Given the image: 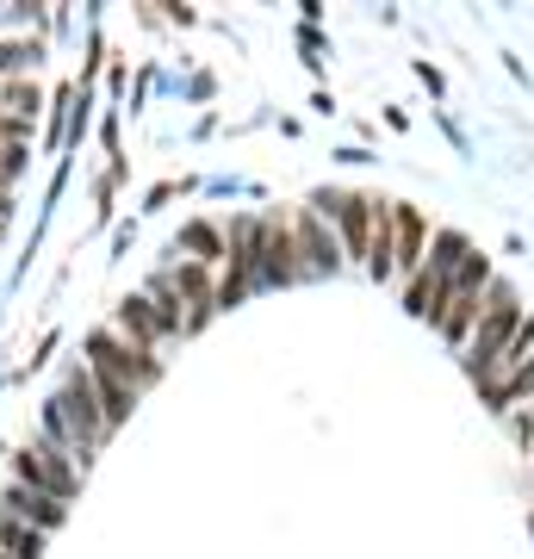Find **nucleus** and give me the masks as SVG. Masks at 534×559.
Segmentation results:
<instances>
[{
  "label": "nucleus",
  "instance_id": "f257e3e1",
  "mask_svg": "<svg viewBox=\"0 0 534 559\" xmlns=\"http://www.w3.org/2000/svg\"><path fill=\"white\" fill-rule=\"evenodd\" d=\"M466 255H473V242H466V237H454V230H436L429 255H423V267L404 280V305H411V318L441 323V305H448V293H454V267H460Z\"/></svg>",
  "mask_w": 534,
  "mask_h": 559
},
{
  "label": "nucleus",
  "instance_id": "f03ea898",
  "mask_svg": "<svg viewBox=\"0 0 534 559\" xmlns=\"http://www.w3.org/2000/svg\"><path fill=\"white\" fill-rule=\"evenodd\" d=\"M522 318H529V311H522V305H515V293L503 286V280H497V293H491V311L478 318L473 342H466V373L478 380V392H491V385L503 380V373H497V355L510 348V336L522 330Z\"/></svg>",
  "mask_w": 534,
  "mask_h": 559
},
{
  "label": "nucleus",
  "instance_id": "7ed1b4c3",
  "mask_svg": "<svg viewBox=\"0 0 534 559\" xmlns=\"http://www.w3.org/2000/svg\"><path fill=\"white\" fill-rule=\"evenodd\" d=\"M81 360L99 367V373H112V380H124L131 392H150V385L162 380V355H150V348H138V342H124L112 323H106V330H87Z\"/></svg>",
  "mask_w": 534,
  "mask_h": 559
},
{
  "label": "nucleus",
  "instance_id": "20e7f679",
  "mask_svg": "<svg viewBox=\"0 0 534 559\" xmlns=\"http://www.w3.org/2000/svg\"><path fill=\"white\" fill-rule=\"evenodd\" d=\"M379 205H385V200H367V193H336V187H330V193H317V200H311V212L323 224H336V242L360 261V267H367V242H373Z\"/></svg>",
  "mask_w": 534,
  "mask_h": 559
},
{
  "label": "nucleus",
  "instance_id": "39448f33",
  "mask_svg": "<svg viewBox=\"0 0 534 559\" xmlns=\"http://www.w3.org/2000/svg\"><path fill=\"white\" fill-rule=\"evenodd\" d=\"M13 479L32 485V491H44V498H57V503H75L81 498V466H69V460H62L57 448H44L38 436L13 454Z\"/></svg>",
  "mask_w": 534,
  "mask_h": 559
},
{
  "label": "nucleus",
  "instance_id": "423d86ee",
  "mask_svg": "<svg viewBox=\"0 0 534 559\" xmlns=\"http://www.w3.org/2000/svg\"><path fill=\"white\" fill-rule=\"evenodd\" d=\"M50 404H57V417L69 423V436H75L87 454H99V448H106V417H99L94 380H87V367H81V360L62 373V392H57Z\"/></svg>",
  "mask_w": 534,
  "mask_h": 559
},
{
  "label": "nucleus",
  "instance_id": "0eeeda50",
  "mask_svg": "<svg viewBox=\"0 0 534 559\" xmlns=\"http://www.w3.org/2000/svg\"><path fill=\"white\" fill-rule=\"evenodd\" d=\"M436 242V224L423 218L416 205H392V280H411Z\"/></svg>",
  "mask_w": 534,
  "mask_h": 559
},
{
  "label": "nucleus",
  "instance_id": "6e6552de",
  "mask_svg": "<svg viewBox=\"0 0 534 559\" xmlns=\"http://www.w3.org/2000/svg\"><path fill=\"white\" fill-rule=\"evenodd\" d=\"M168 280H175V293L187 299V323H193V336H199L205 323L218 318V267H199V261L180 255L168 267Z\"/></svg>",
  "mask_w": 534,
  "mask_h": 559
},
{
  "label": "nucleus",
  "instance_id": "1a4fd4ad",
  "mask_svg": "<svg viewBox=\"0 0 534 559\" xmlns=\"http://www.w3.org/2000/svg\"><path fill=\"white\" fill-rule=\"evenodd\" d=\"M293 242H298V267H305V274H336V267H342V242L330 237V224L317 218L311 205H298Z\"/></svg>",
  "mask_w": 534,
  "mask_h": 559
},
{
  "label": "nucleus",
  "instance_id": "9d476101",
  "mask_svg": "<svg viewBox=\"0 0 534 559\" xmlns=\"http://www.w3.org/2000/svg\"><path fill=\"white\" fill-rule=\"evenodd\" d=\"M112 330H119L124 342H138V348H150V355H162L168 342H175V330L156 318V305L143 299V293H131V299L112 305Z\"/></svg>",
  "mask_w": 534,
  "mask_h": 559
},
{
  "label": "nucleus",
  "instance_id": "9b49d317",
  "mask_svg": "<svg viewBox=\"0 0 534 559\" xmlns=\"http://www.w3.org/2000/svg\"><path fill=\"white\" fill-rule=\"evenodd\" d=\"M0 516H13V522H25V528H38V535H50V528H62V516H69V503H57V498H44V491H32V485H7L0 491Z\"/></svg>",
  "mask_w": 534,
  "mask_h": 559
},
{
  "label": "nucleus",
  "instance_id": "f8f14e48",
  "mask_svg": "<svg viewBox=\"0 0 534 559\" xmlns=\"http://www.w3.org/2000/svg\"><path fill=\"white\" fill-rule=\"evenodd\" d=\"M175 255L199 261V267H224V261H230L224 224H212V218H187V224H180V237H175Z\"/></svg>",
  "mask_w": 534,
  "mask_h": 559
},
{
  "label": "nucleus",
  "instance_id": "ddd939ff",
  "mask_svg": "<svg viewBox=\"0 0 534 559\" xmlns=\"http://www.w3.org/2000/svg\"><path fill=\"white\" fill-rule=\"evenodd\" d=\"M87 367V360H81ZM87 380H94V399H99V417H106V436L119 429V423H131V411H138L143 392H131L124 380H112V373H99V367H87Z\"/></svg>",
  "mask_w": 534,
  "mask_h": 559
},
{
  "label": "nucleus",
  "instance_id": "4468645a",
  "mask_svg": "<svg viewBox=\"0 0 534 559\" xmlns=\"http://www.w3.org/2000/svg\"><path fill=\"white\" fill-rule=\"evenodd\" d=\"M143 299L156 305V318L168 323V330H175V342H180V336H193V323H187V299L175 293V280H168V267H162V274H150V286H143Z\"/></svg>",
  "mask_w": 534,
  "mask_h": 559
},
{
  "label": "nucleus",
  "instance_id": "2eb2a0df",
  "mask_svg": "<svg viewBox=\"0 0 534 559\" xmlns=\"http://www.w3.org/2000/svg\"><path fill=\"white\" fill-rule=\"evenodd\" d=\"M44 44L38 38H0V81H32Z\"/></svg>",
  "mask_w": 534,
  "mask_h": 559
},
{
  "label": "nucleus",
  "instance_id": "dca6fc26",
  "mask_svg": "<svg viewBox=\"0 0 534 559\" xmlns=\"http://www.w3.org/2000/svg\"><path fill=\"white\" fill-rule=\"evenodd\" d=\"M44 540L50 535H38V528H25V522H13V516H0V554L7 559H44Z\"/></svg>",
  "mask_w": 534,
  "mask_h": 559
},
{
  "label": "nucleus",
  "instance_id": "f3484780",
  "mask_svg": "<svg viewBox=\"0 0 534 559\" xmlns=\"http://www.w3.org/2000/svg\"><path fill=\"white\" fill-rule=\"evenodd\" d=\"M242 299H249V280L224 261V267H218V311H230V305H242Z\"/></svg>",
  "mask_w": 534,
  "mask_h": 559
},
{
  "label": "nucleus",
  "instance_id": "a211bd4d",
  "mask_svg": "<svg viewBox=\"0 0 534 559\" xmlns=\"http://www.w3.org/2000/svg\"><path fill=\"white\" fill-rule=\"evenodd\" d=\"M503 423H510V436H515V441H522V448L534 454V404H522V411H510Z\"/></svg>",
  "mask_w": 534,
  "mask_h": 559
},
{
  "label": "nucleus",
  "instance_id": "6ab92c4d",
  "mask_svg": "<svg viewBox=\"0 0 534 559\" xmlns=\"http://www.w3.org/2000/svg\"><path fill=\"white\" fill-rule=\"evenodd\" d=\"M0 200H13V180H7V175H0Z\"/></svg>",
  "mask_w": 534,
  "mask_h": 559
},
{
  "label": "nucleus",
  "instance_id": "aec40b11",
  "mask_svg": "<svg viewBox=\"0 0 534 559\" xmlns=\"http://www.w3.org/2000/svg\"><path fill=\"white\" fill-rule=\"evenodd\" d=\"M7 218H13V200H0V224H7Z\"/></svg>",
  "mask_w": 534,
  "mask_h": 559
},
{
  "label": "nucleus",
  "instance_id": "412c9836",
  "mask_svg": "<svg viewBox=\"0 0 534 559\" xmlns=\"http://www.w3.org/2000/svg\"><path fill=\"white\" fill-rule=\"evenodd\" d=\"M0 230H7V224H0Z\"/></svg>",
  "mask_w": 534,
  "mask_h": 559
},
{
  "label": "nucleus",
  "instance_id": "4be33fe9",
  "mask_svg": "<svg viewBox=\"0 0 534 559\" xmlns=\"http://www.w3.org/2000/svg\"><path fill=\"white\" fill-rule=\"evenodd\" d=\"M0 559H7V554H0Z\"/></svg>",
  "mask_w": 534,
  "mask_h": 559
}]
</instances>
